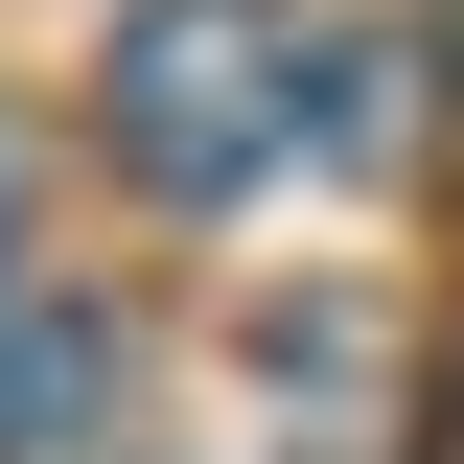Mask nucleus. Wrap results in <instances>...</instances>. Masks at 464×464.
Listing matches in <instances>:
<instances>
[{"instance_id": "4", "label": "nucleus", "mask_w": 464, "mask_h": 464, "mask_svg": "<svg viewBox=\"0 0 464 464\" xmlns=\"http://www.w3.org/2000/svg\"><path fill=\"white\" fill-rule=\"evenodd\" d=\"M0 232H24V140H0Z\"/></svg>"}, {"instance_id": "1", "label": "nucleus", "mask_w": 464, "mask_h": 464, "mask_svg": "<svg viewBox=\"0 0 464 464\" xmlns=\"http://www.w3.org/2000/svg\"><path fill=\"white\" fill-rule=\"evenodd\" d=\"M93 116H116V163L163 186V209H232V186L302 140L279 0H140V24H116V70H93Z\"/></svg>"}, {"instance_id": "2", "label": "nucleus", "mask_w": 464, "mask_h": 464, "mask_svg": "<svg viewBox=\"0 0 464 464\" xmlns=\"http://www.w3.org/2000/svg\"><path fill=\"white\" fill-rule=\"evenodd\" d=\"M116 418V302H0V464H70Z\"/></svg>"}, {"instance_id": "3", "label": "nucleus", "mask_w": 464, "mask_h": 464, "mask_svg": "<svg viewBox=\"0 0 464 464\" xmlns=\"http://www.w3.org/2000/svg\"><path fill=\"white\" fill-rule=\"evenodd\" d=\"M302 140H325V163H418V47H395V24L302 70Z\"/></svg>"}]
</instances>
